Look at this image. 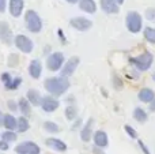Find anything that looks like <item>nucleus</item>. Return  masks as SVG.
<instances>
[{
	"label": "nucleus",
	"instance_id": "15",
	"mask_svg": "<svg viewBox=\"0 0 155 154\" xmlns=\"http://www.w3.org/2000/svg\"><path fill=\"white\" fill-rule=\"evenodd\" d=\"M93 126H94V119L93 117H90V119L87 120V123L80 128V139H82L83 142H90L91 141L93 134H94Z\"/></svg>",
	"mask_w": 155,
	"mask_h": 154
},
{
	"label": "nucleus",
	"instance_id": "34",
	"mask_svg": "<svg viewBox=\"0 0 155 154\" xmlns=\"http://www.w3.org/2000/svg\"><path fill=\"white\" fill-rule=\"evenodd\" d=\"M0 79H2V82H3L4 85H7L8 82H10L11 79H12V76H11L8 72H3V74H2V76H0Z\"/></svg>",
	"mask_w": 155,
	"mask_h": 154
},
{
	"label": "nucleus",
	"instance_id": "42",
	"mask_svg": "<svg viewBox=\"0 0 155 154\" xmlns=\"http://www.w3.org/2000/svg\"><path fill=\"white\" fill-rule=\"evenodd\" d=\"M3 119H4V115H3L2 111H0V126H3Z\"/></svg>",
	"mask_w": 155,
	"mask_h": 154
},
{
	"label": "nucleus",
	"instance_id": "3",
	"mask_svg": "<svg viewBox=\"0 0 155 154\" xmlns=\"http://www.w3.org/2000/svg\"><path fill=\"white\" fill-rule=\"evenodd\" d=\"M125 26L129 33L137 34L143 30V16L137 11H128L125 16Z\"/></svg>",
	"mask_w": 155,
	"mask_h": 154
},
{
	"label": "nucleus",
	"instance_id": "32",
	"mask_svg": "<svg viewBox=\"0 0 155 154\" xmlns=\"http://www.w3.org/2000/svg\"><path fill=\"white\" fill-rule=\"evenodd\" d=\"M113 87H114L116 90H120L121 87H123V81H121V78L117 75V74L113 75Z\"/></svg>",
	"mask_w": 155,
	"mask_h": 154
},
{
	"label": "nucleus",
	"instance_id": "12",
	"mask_svg": "<svg viewBox=\"0 0 155 154\" xmlns=\"http://www.w3.org/2000/svg\"><path fill=\"white\" fill-rule=\"evenodd\" d=\"M99 7L105 14H118L120 12V5L116 3V0H99Z\"/></svg>",
	"mask_w": 155,
	"mask_h": 154
},
{
	"label": "nucleus",
	"instance_id": "6",
	"mask_svg": "<svg viewBox=\"0 0 155 154\" xmlns=\"http://www.w3.org/2000/svg\"><path fill=\"white\" fill-rule=\"evenodd\" d=\"M14 44H15L16 48L21 52H23V53H31L33 49H34V42L25 34L15 35V37H14Z\"/></svg>",
	"mask_w": 155,
	"mask_h": 154
},
{
	"label": "nucleus",
	"instance_id": "17",
	"mask_svg": "<svg viewBox=\"0 0 155 154\" xmlns=\"http://www.w3.org/2000/svg\"><path fill=\"white\" fill-rule=\"evenodd\" d=\"M27 71H29V75L31 76L33 79H38L41 76V74H42V63H41L38 59L31 60Z\"/></svg>",
	"mask_w": 155,
	"mask_h": 154
},
{
	"label": "nucleus",
	"instance_id": "25",
	"mask_svg": "<svg viewBox=\"0 0 155 154\" xmlns=\"http://www.w3.org/2000/svg\"><path fill=\"white\" fill-rule=\"evenodd\" d=\"M64 115H65V119L68 122H74V120L78 119V109L75 105H68L64 111Z\"/></svg>",
	"mask_w": 155,
	"mask_h": 154
},
{
	"label": "nucleus",
	"instance_id": "9",
	"mask_svg": "<svg viewBox=\"0 0 155 154\" xmlns=\"http://www.w3.org/2000/svg\"><path fill=\"white\" fill-rule=\"evenodd\" d=\"M80 63V59L78 56H72L70 57V59L67 60V62L64 63V65H63V68L60 70V72H61V76H65V78H68V76H71L74 72L76 71L78 65H79Z\"/></svg>",
	"mask_w": 155,
	"mask_h": 154
},
{
	"label": "nucleus",
	"instance_id": "44",
	"mask_svg": "<svg viewBox=\"0 0 155 154\" xmlns=\"http://www.w3.org/2000/svg\"><path fill=\"white\" fill-rule=\"evenodd\" d=\"M124 2H125V0H116V3H117V4H118V5L124 4Z\"/></svg>",
	"mask_w": 155,
	"mask_h": 154
},
{
	"label": "nucleus",
	"instance_id": "41",
	"mask_svg": "<svg viewBox=\"0 0 155 154\" xmlns=\"http://www.w3.org/2000/svg\"><path fill=\"white\" fill-rule=\"evenodd\" d=\"M67 3H70V4H75V3H79L80 0H65Z\"/></svg>",
	"mask_w": 155,
	"mask_h": 154
},
{
	"label": "nucleus",
	"instance_id": "43",
	"mask_svg": "<svg viewBox=\"0 0 155 154\" xmlns=\"http://www.w3.org/2000/svg\"><path fill=\"white\" fill-rule=\"evenodd\" d=\"M49 51H51V46H45V55H49Z\"/></svg>",
	"mask_w": 155,
	"mask_h": 154
},
{
	"label": "nucleus",
	"instance_id": "33",
	"mask_svg": "<svg viewBox=\"0 0 155 154\" xmlns=\"http://www.w3.org/2000/svg\"><path fill=\"white\" fill-rule=\"evenodd\" d=\"M7 106H8V109H10L11 112H16V111H18V102H15V101H12V100L8 101Z\"/></svg>",
	"mask_w": 155,
	"mask_h": 154
},
{
	"label": "nucleus",
	"instance_id": "31",
	"mask_svg": "<svg viewBox=\"0 0 155 154\" xmlns=\"http://www.w3.org/2000/svg\"><path fill=\"white\" fill-rule=\"evenodd\" d=\"M124 131H125V132L128 134L129 138H132V139H137V132L135 131V128L132 127V126L125 124V126H124Z\"/></svg>",
	"mask_w": 155,
	"mask_h": 154
},
{
	"label": "nucleus",
	"instance_id": "19",
	"mask_svg": "<svg viewBox=\"0 0 155 154\" xmlns=\"http://www.w3.org/2000/svg\"><path fill=\"white\" fill-rule=\"evenodd\" d=\"M26 100L30 102V105L33 106H40L41 101H42V95L40 94V92L35 89H30L26 93Z\"/></svg>",
	"mask_w": 155,
	"mask_h": 154
},
{
	"label": "nucleus",
	"instance_id": "23",
	"mask_svg": "<svg viewBox=\"0 0 155 154\" xmlns=\"http://www.w3.org/2000/svg\"><path fill=\"white\" fill-rule=\"evenodd\" d=\"M18 111H21V113L25 117L30 116V113H31V105H30V102L26 100V97L21 98V100L18 101Z\"/></svg>",
	"mask_w": 155,
	"mask_h": 154
},
{
	"label": "nucleus",
	"instance_id": "8",
	"mask_svg": "<svg viewBox=\"0 0 155 154\" xmlns=\"http://www.w3.org/2000/svg\"><path fill=\"white\" fill-rule=\"evenodd\" d=\"M15 153L16 154H40L41 149L37 143H34V142L25 141L15 147Z\"/></svg>",
	"mask_w": 155,
	"mask_h": 154
},
{
	"label": "nucleus",
	"instance_id": "18",
	"mask_svg": "<svg viewBox=\"0 0 155 154\" xmlns=\"http://www.w3.org/2000/svg\"><path fill=\"white\" fill-rule=\"evenodd\" d=\"M23 7H25V2L23 0H10V14L14 18H18L21 16V14L23 12Z\"/></svg>",
	"mask_w": 155,
	"mask_h": 154
},
{
	"label": "nucleus",
	"instance_id": "22",
	"mask_svg": "<svg viewBox=\"0 0 155 154\" xmlns=\"http://www.w3.org/2000/svg\"><path fill=\"white\" fill-rule=\"evenodd\" d=\"M16 122H18V119H16L14 115L7 113V115H4V119H3V126L7 128V131H15Z\"/></svg>",
	"mask_w": 155,
	"mask_h": 154
},
{
	"label": "nucleus",
	"instance_id": "4",
	"mask_svg": "<svg viewBox=\"0 0 155 154\" xmlns=\"http://www.w3.org/2000/svg\"><path fill=\"white\" fill-rule=\"evenodd\" d=\"M25 23H26V29L30 33H40L42 30V19L37 14V11L29 10L25 14Z\"/></svg>",
	"mask_w": 155,
	"mask_h": 154
},
{
	"label": "nucleus",
	"instance_id": "13",
	"mask_svg": "<svg viewBox=\"0 0 155 154\" xmlns=\"http://www.w3.org/2000/svg\"><path fill=\"white\" fill-rule=\"evenodd\" d=\"M45 143L48 147H51L52 150H54V152H57V153H65L68 149L67 143L59 138H48L45 141Z\"/></svg>",
	"mask_w": 155,
	"mask_h": 154
},
{
	"label": "nucleus",
	"instance_id": "38",
	"mask_svg": "<svg viewBox=\"0 0 155 154\" xmlns=\"http://www.w3.org/2000/svg\"><path fill=\"white\" fill-rule=\"evenodd\" d=\"M148 111H150L151 113H155V100L148 104Z\"/></svg>",
	"mask_w": 155,
	"mask_h": 154
},
{
	"label": "nucleus",
	"instance_id": "14",
	"mask_svg": "<svg viewBox=\"0 0 155 154\" xmlns=\"http://www.w3.org/2000/svg\"><path fill=\"white\" fill-rule=\"evenodd\" d=\"M137 100L143 104H150L151 101L155 100V92L151 87H142V89L137 92Z\"/></svg>",
	"mask_w": 155,
	"mask_h": 154
},
{
	"label": "nucleus",
	"instance_id": "21",
	"mask_svg": "<svg viewBox=\"0 0 155 154\" xmlns=\"http://www.w3.org/2000/svg\"><path fill=\"white\" fill-rule=\"evenodd\" d=\"M132 116L137 123H146L148 120V113L142 108V106H136L132 112Z\"/></svg>",
	"mask_w": 155,
	"mask_h": 154
},
{
	"label": "nucleus",
	"instance_id": "39",
	"mask_svg": "<svg viewBox=\"0 0 155 154\" xmlns=\"http://www.w3.org/2000/svg\"><path fill=\"white\" fill-rule=\"evenodd\" d=\"M57 33H59V37H60V40H61V42H63V44L67 42V40H65L64 34H63V30H61V29H59V30H57Z\"/></svg>",
	"mask_w": 155,
	"mask_h": 154
},
{
	"label": "nucleus",
	"instance_id": "37",
	"mask_svg": "<svg viewBox=\"0 0 155 154\" xmlns=\"http://www.w3.org/2000/svg\"><path fill=\"white\" fill-rule=\"evenodd\" d=\"M8 147H10V145L7 143V142H4V141H0V150H8Z\"/></svg>",
	"mask_w": 155,
	"mask_h": 154
},
{
	"label": "nucleus",
	"instance_id": "30",
	"mask_svg": "<svg viewBox=\"0 0 155 154\" xmlns=\"http://www.w3.org/2000/svg\"><path fill=\"white\" fill-rule=\"evenodd\" d=\"M144 16L146 19H147L148 22H153V23H155V7H150L146 10L144 12Z\"/></svg>",
	"mask_w": 155,
	"mask_h": 154
},
{
	"label": "nucleus",
	"instance_id": "11",
	"mask_svg": "<svg viewBox=\"0 0 155 154\" xmlns=\"http://www.w3.org/2000/svg\"><path fill=\"white\" fill-rule=\"evenodd\" d=\"M93 143L98 149H105L109 145V136L104 130H98L93 134Z\"/></svg>",
	"mask_w": 155,
	"mask_h": 154
},
{
	"label": "nucleus",
	"instance_id": "7",
	"mask_svg": "<svg viewBox=\"0 0 155 154\" xmlns=\"http://www.w3.org/2000/svg\"><path fill=\"white\" fill-rule=\"evenodd\" d=\"M70 26L74 27L78 32L84 33L93 27V22H91V19L86 18V16H75V18L70 19Z\"/></svg>",
	"mask_w": 155,
	"mask_h": 154
},
{
	"label": "nucleus",
	"instance_id": "45",
	"mask_svg": "<svg viewBox=\"0 0 155 154\" xmlns=\"http://www.w3.org/2000/svg\"><path fill=\"white\" fill-rule=\"evenodd\" d=\"M151 78H153V81L155 82V71H154V72H153V75H151Z\"/></svg>",
	"mask_w": 155,
	"mask_h": 154
},
{
	"label": "nucleus",
	"instance_id": "16",
	"mask_svg": "<svg viewBox=\"0 0 155 154\" xmlns=\"http://www.w3.org/2000/svg\"><path fill=\"white\" fill-rule=\"evenodd\" d=\"M12 32H11L10 26H8L7 22L2 21L0 22V40L3 41L4 44H7V45H10L11 42H12Z\"/></svg>",
	"mask_w": 155,
	"mask_h": 154
},
{
	"label": "nucleus",
	"instance_id": "29",
	"mask_svg": "<svg viewBox=\"0 0 155 154\" xmlns=\"http://www.w3.org/2000/svg\"><path fill=\"white\" fill-rule=\"evenodd\" d=\"M22 85V78L21 76H16V78H12L7 85H4V87L7 90H16L19 86Z\"/></svg>",
	"mask_w": 155,
	"mask_h": 154
},
{
	"label": "nucleus",
	"instance_id": "40",
	"mask_svg": "<svg viewBox=\"0 0 155 154\" xmlns=\"http://www.w3.org/2000/svg\"><path fill=\"white\" fill-rule=\"evenodd\" d=\"M79 124H82V119H76V123L74 124V130H75V128H76Z\"/></svg>",
	"mask_w": 155,
	"mask_h": 154
},
{
	"label": "nucleus",
	"instance_id": "10",
	"mask_svg": "<svg viewBox=\"0 0 155 154\" xmlns=\"http://www.w3.org/2000/svg\"><path fill=\"white\" fill-rule=\"evenodd\" d=\"M41 108H42L44 112L46 113H52V112L57 111L60 106V101L57 100L56 97H52V95H45L42 97V101H41Z\"/></svg>",
	"mask_w": 155,
	"mask_h": 154
},
{
	"label": "nucleus",
	"instance_id": "27",
	"mask_svg": "<svg viewBox=\"0 0 155 154\" xmlns=\"http://www.w3.org/2000/svg\"><path fill=\"white\" fill-rule=\"evenodd\" d=\"M44 130H45L46 132H49V134H57V132H60L59 124H56L54 122H51V120H46V122L44 123Z\"/></svg>",
	"mask_w": 155,
	"mask_h": 154
},
{
	"label": "nucleus",
	"instance_id": "24",
	"mask_svg": "<svg viewBox=\"0 0 155 154\" xmlns=\"http://www.w3.org/2000/svg\"><path fill=\"white\" fill-rule=\"evenodd\" d=\"M143 35H144V40L148 44L155 45V27H151V26L143 27Z\"/></svg>",
	"mask_w": 155,
	"mask_h": 154
},
{
	"label": "nucleus",
	"instance_id": "28",
	"mask_svg": "<svg viewBox=\"0 0 155 154\" xmlns=\"http://www.w3.org/2000/svg\"><path fill=\"white\" fill-rule=\"evenodd\" d=\"M16 138H18V135H16L15 131H4V132L2 134V141L7 142L8 145H10L11 142H15Z\"/></svg>",
	"mask_w": 155,
	"mask_h": 154
},
{
	"label": "nucleus",
	"instance_id": "2",
	"mask_svg": "<svg viewBox=\"0 0 155 154\" xmlns=\"http://www.w3.org/2000/svg\"><path fill=\"white\" fill-rule=\"evenodd\" d=\"M129 63H131L132 68L136 70L137 72H146L151 68L154 63V55L148 51H144L142 53L136 55V56L131 57L129 59Z\"/></svg>",
	"mask_w": 155,
	"mask_h": 154
},
{
	"label": "nucleus",
	"instance_id": "20",
	"mask_svg": "<svg viewBox=\"0 0 155 154\" xmlns=\"http://www.w3.org/2000/svg\"><path fill=\"white\" fill-rule=\"evenodd\" d=\"M79 8L86 14H95L97 12V3L95 0H80L79 3Z\"/></svg>",
	"mask_w": 155,
	"mask_h": 154
},
{
	"label": "nucleus",
	"instance_id": "26",
	"mask_svg": "<svg viewBox=\"0 0 155 154\" xmlns=\"http://www.w3.org/2000/svg\"><path fill=\"white\" fill-rule=\"evenodd\" d=\"M29 128H30V123H29V120H27V117L21 116L18 119V122H16V130H18L19 132H26Z\"/></svg>",
	"mask_w": 155,
	"mask_h": 154
},
{
	"label": "nucleus",
	"instance_id": "5",
	"mask_svg": "<svg viewBox=\"0 0 155 154\" xmlns=\"http://www.w3.org/2000/svg\"><path fill=\"white\" fill-rule=\"evenodd\" d=\"M65 63V57L63 52H52L46 57V68L52 72H57L63 68Z\"/></svg>",
	"mask_w": 155,
	"mask_h": 154
},
{
	"label": "nucleus",
	"instance_id": "1",
	"mask_svg": "<svg viewBox=\"0 0 155 154\" xmlns=\"http://www.w3.org/2000/svg\"><path fill=\"white\" fill-rule=\"evenodd\" d=\"M70 79L61 75L52 76V78L45 79V82H44V87L52 97H60L64 93H67V90L70 89Z\"/></svg>",
	"mask_w": 155,
	"mask_h": 154
},
{
	"label": "nucleus",
	"instance_id": "36",
	"mask_svg": "<svg viewBox=\"0 0 155 154\" xmlns=\"http://www.w3.org/2000/svg\"><path fill=\"white\" fill-rule=\"evenodd\" d=\"M7 7V0H0V12H4Z\"/></svg>",
	"mask_w": 155,
	"mask_h": 154
},
{
	"label": "nucleus",
	"instance_id": "35",
	"mask_svg": "<svg viewBox=\"0 0 155 154\" xmlns=\"http://www.w3.org/2000/svg\"><path fill=\"white\" fill-rule=\"evenodd\" d=\"M137 143H139V147L142 149L143 154H151V153H150V150H148V147L146 146L144 142H143V141H137Z\"/></svg>",
	"mask_w": 155,
	"mask_h": 154
}]
</instances>
